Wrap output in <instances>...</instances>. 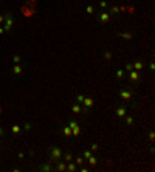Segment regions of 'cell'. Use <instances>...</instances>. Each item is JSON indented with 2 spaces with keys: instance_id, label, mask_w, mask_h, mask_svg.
<instances>
[{
  "instance_id": "obj_1",
  "label": "cell",
  "mask_w": 155,
  "mask_h": 172,
  "mask_svg": "<svg viewBox=\"0 0 155 172\" xmlns=\"http://www.w3.org/2000/svg\"><path fill=\"white\" fill-rule=\"evenodd\" d=\"M3 16H5V22H3V28H5V31H11V30H13V25H14V16H13V11H11V9H9V11H5Z\"/></svg>"
},
{
  "instance_id": "obj_2",
  "label": "cell",
  "mask_w": 155,
  "mask_h": 172,
  "mask_svg": "<svg viewBox=\"0 0 155 172\" xmlns=\"http://www.w3.org/2000/svg\"><path fill=\"white\" fill-rule=\"evenodd\" d=\"M48 152H50V158H51V161H57V160H61L62 158V149L59 147V146H51L50 149H48Z\"/></svg>"
},
{
  "instance_id": "obj_3",
  "label": "cell",
  "mask_w": 155,
  "mask_h": 172,
  "mask_svg": "<svg viewBox=\"0 0 155 172\" xmlns=\"http://www.w3.org/2000/svg\"><path fill=\"white\" fill-rule=\"evenodd\" d=\"M120 98L124 99V101H132L133 99V92L130 88H122V90H120Z\"/></svg>"
},
{
  "instance_id": "obj_4",
  "label": "cell",
  "mask_w": 155,
  "mask_h": 172,
  "mask_svg": "<svg viewBox=\"0 0 155 172\" xmlns=\"http://www.w3.org/2000/svg\"><path fill=\"white\" fill-rule=\"evenodd\" d=\"M127 78H129V81H130L132 84H138V82L141 81V74H140V71H137V70L129 71V73H127Z\"/></svg>"
},
{
  "instance_id": "obj_5",
  "label": "cell",
  "mask_w": 155,
  "mask_h": 172,
  "mask_svg": "<svg viewBox=\"0 0 155 172\" xmlns=\"http://www.w3.org/2000/svg\"><path fill=\"white\" fill-rule=\"evenodd\" d=\"M92 105H93V98L85 96V98H84V103H82V113H87V112L92 109Z\"/></svg>"
},
{
  "instance_id": "obj_6",
  "label": "cell",
  "mask_w": 155,
  "mask_h": 172,
  "mask_svg": "<svg viewBox=\"0 0 155 172\" xmlns=\"http://www.w3.org/2000/svg\"><path fill=\"white\" fill-rule=\"evenodd\" d=\"M110 17H112V16H110L105 9H103L101 13H98V19H99V22H101V23H107V22L110 20Z\"/></svg>"
},
{
  "instance_id": "obj_7",
  "label": "cell",
  "mask_w": 155,
  "mask_h": 172,
  "mask_svg": "<svg viewBox=\"0 0 155 172\" xmlns=\"http://www.w3.org/2000/svg\"><path fill=\"white\" fill-rule=\"evenodd\" d=\"M115 113H116V116H118L120 120H122V118L127 115V107H126V105H120V107H116Z\"/></svg>"
},
{
  "instance_id": "obj_8",
  "label": "cell",
  "mask_w": 155,
  "mask_h": 172,
  "mask_svg": "<svg viewBox=\"0 0 155 172\" xmlns=\"http://www.w3.org/2000/svg\"><path fill=\"white\" fill-rule=\"evenodd\" d=\"M56 163V166H54V171H67V163L65 161H62V160H57V161H54Z\"/></svg>"
},
{
  "instance_id": "obj_9",
  "label": "cell",
  "mask_w": 155,
  "mask_h": 172,
  "mask_svg": "<svg viewBox=\"0 0 155 172\" xmlns=\"http://www.w3.org/2000/svg\"><path fill=\"white\" fill-rule=\"evenodd\" d=\"M116 36L121 37V39H124V40H130V39H133V34L129 33V31H120V33H116Z\"/></svg>"
},
{
  "instance_id": "obj_10",
  "label": "cell",
  "mask_w": 155,
  "mask_h": 172,
  "mask_svg": "<svg viewBox=\"0 0 155 172\" xmlns=\"http://www.w3.org/2000/svg\"><path fill=\"white\" fill-rule=\"evenodd\" d=\"M110 16H118L121 13V9H120V6H116V5H113V6H109V11H107Z\"/></svg>"
},
{
  "instance_id": "obj_11",
  "label": "cell",
  "mask_w": 155,
  "mask_h": 172,
  "mask_svg": "<svg viewBox=\"0 0 155 172\" xmlns=\"http://www.w3.org/2000/svg\"><path fill=\"white\" fill-rule=\"evenodd\" d=\"M22 71H23V65H20V64H14V67H13V74H14V76H20Z\"/></svg>"
},
{
  "instance_id": "obj_12",
  "label": "cell",
  "mask_w": 155,
  "mask_h": 172,
  "mask_svg": "<svg viewBox=\"0 0 155 172\" xmlns=\"http://www.w3.org/2000/svg\"><path fill=\"white\" fill-rule=\"evenodd\" d=\"M39 171H44V172H50V171H54V168H53L50 163H44V164H40L39 166Z\"/></svg>"
},
{
  "instance_id": "obj_13",
  "label": "cell",
  "mask_w": 155,
  "mask_h": 172,
  "mask_svg": "<svg viewBox=\"0 0 155 172\" xmlns=\"http://www.w3.org/2000/svg\"><path fill=\"white\" fill-rule=\"evenodd\" d=\"M71 112L73 113H76V115H79V113H82V105L78 103H74L73 105H71Z\"/></svg>"
},
{
  "instance_id": "obj_14",
  "label": "cell",
  "mask_w": 155,
  "mask_h": 172,
  "mask_svg": "<svg viewBox=\"0 0 155 172\" xmlns=\"http://www.w3.org/2000/svg\"><path fill=\"white\" fill-rule=\"evenodd\" d=\"M132 65H133V70H137V71H140V70L144 68V64H143L141 61H135V62H132Z\"/></svg>"
},
{
  "instance_id": "obj_15",
  "label": "cell",
  "mask_w": 155,
  "mask_h": 172,
  "mask_svg": "<svg viewBox=\"0 0 155 172\" xmlns=\"http://www.w3.org/2000/svg\"><path fill=\"white\" fill-rule=\"evenodd\" d=\"M11 132H13V135H19V133L22 132V126H19V124H13Z\"/></svg>"
},
{
  "instance_id": "obj_16",
  "label": "cell",
  "mask_w": 155,
  "mask_h": 172,
  "mask_svg": "<svg viewBox=\"0 0 155 172\" xmlns=\"http://www.w3.org/2000/svg\"><path fill=\"white\" fill-rule=\"evenodd\" d=\"M122 120H124V122H126V126H132V124H133V121H135L132 115H126Z\"/></svg>"
},
{
  "instance_id": "obj_17",
  "label": "cell",
  "mask_w": 155,
  "mask_h": 172,
  "mask_svg": "<svg viewBox=\"0 0 155 172\" xmlns=\"http://www.w3.org/2000/svg\"><path fill=\"white\" fill-rule=\"evenodd\" d=\"M67 171H70V172L78 171V166H76V163H73V161H68V163H67Z\"/></svg>"
},
{
  "instance_id": "obj_18",
  "label": "cell",
  "mask_w": 155,
  "mask_h": 172,
  "mask_svg": "<svg viewBox=\"0 0 155 172\" xmlns=\"http://www.w3.org/2000/svg\"><path fill=\"white\" fill-rule=\"evenodd\" d=\"M62 135L64 137H71V129L68 126H62Z\"/></svg>"
},
{
  "instance_id": "obj_19",
  "label": "cell",
  "mask_w": 155,
  "mask_h": 172,
  "mask_svg": "<svg viewBox=\"0 0 155 172\" xmlns=\"http://www.w3.org/2000/svg\"><path fill=\"white\" fill-rule=\"evenodd\" d=\"M81 133V127L79 126H74L73 129H71V137H78Z\"/></svg>"
},
{
  "instance_id": "obj_20",
  "label": "cell",
  "mask_w": 155,
  "mask_h": 172,
  "mask_svg": "<svg viewBox=\"0 0 155 172\" xmlns=\"http://www.w3.org/2000/svg\"><path fill=\"white\" fill-rule=\"evenodd\" d=\"M116 78H118V79H124V78H126V71L122 68H118L116 70Z\"/></svg>"
},
{
  "instance_id": "obj_21",
  "label": "cell",
  "mask_w": 155,
  "mask_h": 172,
  "mask_svg": "<svg viewBox=\"0 0 155 172\" xmlns=\"http://www.w3.org/2000/svg\"><path fill=\"white\" fill-rule=\"evenodd\" d=\"M62 157H64V161H65V163H68V161H73V155L70 154V152H65V154H62Z\"/></svg>"
},
{
  "instance_id": "obj_22",
  "label": "cell",
  "mask_w": 155,
  "mask_h": 172,
  "mask_svg": "<svg viewBox=\"0 0 155 172\" xmlns=\"http://www.w3.org/2000/svg\"><path fill=\"white\" fill-rule=\"evenodd\" d=\"M88 163H90V166H92V168H93V166H96V163H98V158H96V157H93V155H92V157H90V158H88Z\"/></svg>"
},
{
  "instance_id": "obj_23",
  "label": "cell",
  "mask_w": 155,
  "mask_h": 172,
  "mask_svg": "<svg viewBox=\"0 0 155 172\" xmlns=\"http://www.w3.org/2000/svg\"><path fill=\"white\" fill-rule=\"evenodd\" d=\"M84 98H85L84 95H76V96H74L76 103H78V104H81V105H82V103H84Z\"/></svg>"
},
{
  "instance_id": "obj_24",
  "label": "cell",
  "mask_w": 155,
  "mask_h": 172,
  "mask_svg": "<svg viewBox=\"0 0 155 172\" xmlns=\"http://www.w3.org/2000/svg\"><path fill=\"white\" fill-rule=\"evenodd\" d=\"M11 61H13L14 64H20V62H22V56H19V54H14Z\"/></svg>"
},
{
  "instance_id": "obj_25",
  "label": "cell",
  "mask_w": 155,
  "mask_h": 172,
  "mask_svg": "<svg viewBox=\"0 0 155 172\" xmlns=\"http://www.w3.org/2000/svg\"><path fill=\"white\" fill-rule=\"evenodd\" d=\"M85 13L87 14H93V13H95V6H93V5H88L85 8Z\"/></svg>"
},
{
  "instance_id": "obj_26",
  "label": "cell",
  "mask_w": 155,
  "mask_h": 172,
  "mask_svg": "<svg viewBox=\"0 0 155 172\" xmlns=\"http://www.w3.org/2000/svg\"><path fill=\"white\" fill-rule=\"evenodd\" d=\"M132 70H133L132 62H126V70H124V71H127V73H129V71H132Z\"/></svg>"
},
{
  "instance_id": "obj_27",
  "label": "cell",
  "mask_w": 155,
  "mask_h": 172,
  "mask_svg": "<svg viewBox=\"0 0 155 172\" xmlns=\"http://www.w3.org/2000/svg\"><path fill=\"white\" fill-rule=\"evenodd\" d=\"M99 6H101V8H103V9H105V8H107V6H109V3H107V2H105V0H99Z\"/></svg>"
},
{
  "instance_id": "obj_28",
  "label": "cell",
  "mask_w": 155,
  "mask_h": 172,
  "mask_svg": "<svg viewBox=\"0 0 155 172\" xmlns=\"http://www.w3.org/2000/svg\"><path fill=\"white\" fill-rule=\"evenodd\" d=\"M90 157H92V150H85V152H84V157H82V158H84V160H88Z\"/></svg>"
},
{
  "instance_id": "obj_29",
  "label": "cell",
  "mask_w": 155,
  "mask_h": 172,
  "mask_svg": "<svg viewBox=\"0 0 155 172\" xmlns=\"http://www.w3.org/2000/svg\"><path fill=\"white\" fill-rule=\"evenodd\" d=\"M104 59L110 61V59H112V53H110V51H105V53H104Z\"/></svg>"
},
{
  "instance_id": "obj_30",
  "label": "cell",
  "mask_w": 155,
  "mask_h": 172,
  "mask_svg": "<svg viewBox=\"0 0 155 172\" xmlns=\"http://www.w3.org/2000/svg\"><path fill=\"white\" fill-rule=\"evenodd\" d=\"M67 126H68L70 129H73L74 126H78V122H76V121H74V120H71V121H70V122H68V124H67Z\"/></svg>"
},
{
  "instance_id": "obj_31",
  "label": "cell",
  "mask_w": 155,
  "mask_h": 172,
  "mask_svg": "<svg viewBox=\"0 0 155 172\" xmlns=\"http://www.w3.org/2000/svg\"><path fill=\"white\" fill-rule=\"evenodd\" d=\"M84 161H85V160H84V158H82V157H78V158H76V161H74V163H76V164H82V163H84Z\"/></svg>"
},
{
  "instance_id": "obj_32",
  "label": "cell",
  "mask_w": 155,
  "mask_h": 172,
  "mask_svg": "<svg viewBox=\"0 0 155 172\" xmlns=\"http://www.w3.org/2000/svg\"><path fill=\"white\" fill-rule=\"evenodd\" d=\"M90 150H92V152L98 150V144H96V143H93V144H92V147H90Z\"/></svg>"
},
{
  "instance_id": "obj_33",
  "label": "cell",
  "mask_w": 155,
  "mask_h": 172,
  "mask_svg": "<svg viewBox=\"0 0 155 172\" xmlns=\"http://www.w3.org/2000/svg\"><path fill=\"white\" fill-rule=\"evenodd\" d=\"M23 129H25V130H30V129H31V124H30V122H25V124H23Z\"/></svg>"
},
{
  "instance_id": "obj_34",
  "label": "cell",
  "mask_w": 155,
  "mask_h": 172,
  "mask_svg": "<svg viewBox=\"0 0 155 172\" xmlns=\"http://www.w3.org/2000/svg\"><path fill=\"white\" fill-rule=\"evenodd\" d=\"M149 70H151V71H154L155 70V64L154 62H149Z\"/></svg>"
},
{
  "instance_id": "obj_35",
  "label": "cell",
  "mask_w": 155,
  "mask_h": 172,
  "mask_svg": "<svg viewBox=\"0 0 155 172\" xmlns=\"http://www.w3.org/2000/svg\"><path fill=\"white\" fill-rule=\"evenodd\" d=\"M3 137H5V129L0 126V138H3Z\"/></svg>"
},
{
  "instance_id": "obj_36",
  "label": "cell",
  "mask_w": 155,
  "mask_h": 172,
  "mask_svg": "<svg viewBox=\"0 0 155 172\" xmlns=\"http://www.w3.org/2000/svg\"><path fill=\"white\" fill-rule=\"evenodd\" d=\"M3 22H5V16L0 14V25H3Z\"/></svg>"
},
{
  "instance_id": "obj_37",
  "label": "cell",
  "mask_w": 155,
  "mask_h": 172,
  "mask_svg": "<svg viewBox=\"0 0 155 172\" xmlns=\"http://www.w3.org/2000/svg\"><path fill=\"white\" fill-rule=\"evenodd\" d=\"M155 138V133L154 132H151V133H149V139H154Z\"/></svg>"
},
{
  "instance_id": "obj_38",
  "label": "cell",
  "mask_w": 155,
  "mask_h": 172,
  "mask_svg": "<svg viewBox=\"0 0 155 172\" xmlns=\"http://www.w3.org/2000/svg\"><path fill=\"white\" fill-rule=\"evenodd\" d=\"M2 34H5V28H3V26H0V36Z\"/></svg>"
},
{
  "instance_id": "obj_39",
  "label": "cell",
  "mask_w": 155,
  "mask_h": 172,
  "mask_svg": "<svg viewBox=\"0 0 155 172\" xmlns=\"http://www.w3.org/2000/svg\"><path fill=\"white\" fill-rule=\"evenodd\" d=\"M0 113H2V112H0Z\"/></svg>"
}]
</instances>
